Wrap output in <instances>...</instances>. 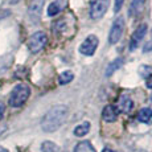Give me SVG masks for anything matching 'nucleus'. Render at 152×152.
<instances>
[{
  "instance_id": "nucleus-15",
  "label": "nucleus",
  "mask_w": 152,
  "mask_h": 152,
  "mask_svg": "<svg viewBox=\"0 0 152 152\" xmlns=\"http://www.w3.org/2000/svg\"><path fill=\"white\" fill-rule=\"evenodd\" d=\"M74 152H95V150H94V147L91 145V143L85 140V142H81V143H78V144L75 145Z\"/></svg>"
},
{
  "instance_id": "nucleus-13",
  "label": "nucleus",
  "mask_w": 152,
  "mask_h": 152,
  "mask_svg": "<svg viewBox=\"0 0 152 152\" xmlns=\"http://www.w3.org/2000/svg\"><path fill=\"white\" fill-rule=\"evenodd\" d=\"M138 119L142 123H147L151 124L152 123V110L148 107H144L138 113Z\"/></svg>"
},
{
  "instance_id": "nucleus-14",
  "label": "nucleus",
  "mask_w": 152,
  "mask_h": 152,
  "mask_svg": "<svg viewBox=\"0 0 152 152\" xmlns=\"http://www.w3.org/2000/svg\"><path fill=\"white\" fill-rule=\"evenodd\" d=\"M62 7H64V1H62V0H56V1H53L50 5H49L48 15H49V16H56V15H58L61 12Z\"/></svg>"
},
{
  "instance_id": "nucleus-7",
  "label": "nucleus",
  "mask_w": 152,
  "mask_h": 152,
  "mask_svg": "<svg viewBox=\"0 0 152 152\" xmlns=\"http://www.w3.org/2000/svg\"><path fill=\"white\" fill-rule=\"evenodd\" d=\"M98 37L94 36V34H90V36H87V39L83 41V44L80 46V52L85 56H91L94 54L95 49H97L98 46Z\"/></svg>"
},
{
  "instance_id": "nucleus-24",
  "label": "nucleus",
  "mask_w": 152,
  "mask_h": 152,
  "mask_svg": "<svg viewBox=\"0 0 152 152\" xmlns=\"http://www.w3.org/2000/svg\"><path fill=\"white\" fill-rule=\"evenodd\" d=\"M3 115H4V106H3V104H0V121H1Z\"/></svg>"
},
{
  "instance_id": "nucleus-27",
  "label": "nucleus",
  "mask_w": 152,
  "mask_h": 152,
  "mask_svg": "<svg viewBox=\"0 0 152 152\" xmlns=\"http://www.w3.org/2000/svg\"><path fill=\"white\" fill-rule=\"evenodd\" d=\"M0 152H8L5 148H3V147H0Z\"/></svg>"
},
{
  "instance_id": "nucleus-18",
  "label": "nucleus",
  "mask_w": 152,
  "mask_h": 152,
  "mask_svg": "<svg viewBox=\"0 0 152 152\" xmlns=\"http://www.w3.org/2000/svg\"><path fill=\"white\" fill-rule=\"evenodd\" d=\"M122 65H123V61H122V58H116L115 61H113V62H111L110 65L107 66V69H106V75H107V77H110V75L113 74V73L115 72L116 69L121 68Z\"/></svg>"
},
{
  "instance_id": "nucleus-6",
  "label": "nucleus",
  "mask_w": 152,
  "mask_h": 152,
  "mask_svg": "<svg viewBox=\"0 0 152 152\" xmlns=\"http://www.w3.org/2000/svg\"><path fill=\"white\" fill-rule=\"evenodd\" d=\"M123 31H124V20H123V17H118L113 23V27H111L110 36H109V42L110 44L118 42L121 40L122 34H123Z\"/></svg>"
},
{
  "instance_id": "nucleus-19",
  "label": "nucleus",
  "mask_w": 152,
  "mask_h": 152,
  "mask_svg": "<svg viewBox=\"0 0 152 152\" xmlns=\"http://www.w3.org/2000/svg\"><path fill=\"white\" fill-rule=\"evenodd\" d=\"M57 145L53 142H44L41 144V151L42 152H56Z\"/></svg>"
},
{
  "instance_id": "nucleus-20",
  "label": "nucleus",
  "mask_w": 152,
  "mask_h": 152,
  "mask_svg": "<svg viewBox=\"0 0 152 152\" xmlns=\"http://www.w3.org/2000/svg\"><path fill=\"white\" fill-rule=\"evenodd\" d=\"M152 72V66H140L139 68V74L142 77H148Z\"/></svg>"
},
{
  "instance_id": "nucleus-11",
  "label": "nucleus",
  "mask_w": 152,
  "mask_h": 152,
  "mask_svg": "<svg viewBox=\"0 0 152 152\" xmlns=\"http://www.w3.org/2000/svg\"><path fill=\"white\" fill-rule=\"evenodd\" d=\"M144 5H145V0H132L130 5V11H128L130 16L138 17L144 10Z\"/></svg>"
},
{
  "instance_id": "nucleus-22",
  "label": "nucleus",
  "mask_w": 152,
  "mask_h": 152,
  "mask_svg": "<svg viewBox=\"0 0 152 152\" xmlns=\"http://www.w3.org/2000/svg\"><path fill=\"white\" fill-rule=\"evenodd\" d=\"M147 87L152 89V74L150 75V77H147Z\"/></svg>"
},
{
  "instance_id": "nucleus-21",
  "label": "nucleus",
  "mask_w": 152,
  "mask_h": 152,
  "mask_svg": "<svg viewBox=\"0 0 152 152\" xmlns=\"http://www.w3.org/2000/svg\"><path fill=\"white\" fill-rule=\"evenodd\" d=\"M123 1L124 0H115V7H114V11L115 12H119L122 8V5H123Z\"/></svg>"
},
{
  "instance_id": "nucleus-23",
  "label": "nucleus",
  "mask_w": 152,
  "mask_h": 152,
  "mask_svg": "<svg viewBox=\"0 0 152 152\" xmlns=\"http://www.w3.org/2000/svg\"><path fill=\"white\" fill-rule=\"evenodd\" d=\"M5 131H7V126H0V136H1Z\"/></svg>"
},
{
  "instance_id": "nucleus-9",
  "label": "nucleus",
  "mask_w": 152,
  "mask_h": 152,
  "mask_svg": "<svg viewBox=\"0 0 152 152\" xmlns=\"http://www.w3.org/2000/svg\"><path fill=\"white\" fill-rule=\"evenodd\" d=\"M145 33H147V24L139 25L138 29H136V31L134 32V34L131 36V42H130V49L131 50H134V49L138 48L139 44L143 41V39H144Z\"/></svg>"
},
{
  "instance_id": "nucleus-5",
  "label": "nucleus",
  "mask_w": 152,
  "mask_h": 152,
  "mask_svg": "<svg viewBox=\"0 0 152 152\" xmlns=\"http://www.w3.org/2000/svg\"><path fill=\"white\" fill-rule=\"evenodd\" d=\"M109 0H93L90 3V17L93 20H99L109 8Z\"/></svg>"
},
{
  "instance_id": "nucleus-4",
  "label": "nucleus",
  "mask_w": 152,
  "mask_h": 152,
  "mask_svg": "<svg viewBox=\"0 0 152 152\" xmlns=\"http://www.w3.org/2000/svg\"><path fill=\"white\" fill-rule=\"evenodd\" d=\"M48 42V36L44 32H36L33 33L28 40V49L32 53H39L40 50H42L44 46Z\"/></svg>"
},
{
  "instance_id": "nucleus-26",
  "label": "nucleus",
  "mask_w": 152,
  "mask_h": 152,
  "mask_svg": "<svg viewBox=\"0 0 152 152\" xmlns=\"http://www.w3.org/2000/svg\"><path fill=\"white\" fill-rule=\"evenodd\" d=\"M20 0H10V3L11 4H16V3H19Z\"/></svg>"
},
{
  "instance_id": "nucleus-16",
  "label": "nucleus",
  "mask_w": 152,
  "mask_h": 152,
  "mask_svg": "<svg viewBox=\"0 0 152 152\" xmlns=\"http://www.w3.org/2000/svg\"><path fill=\"white\" fill-rule=\"evenodd\" d=\"M90 131V123L89 122H83L80 126L74 128V135L75 136H85Z\"/></svg>"
},
{
  "instance_id": "nucleus-8",
  "label": "nucleus",
  "mask_w": 152,
  "mask_h": 152,
  "mask_svg": "<svg viewBox=\"0 0 152 152\" xmlns=\"http://www.w3.org/2000/svg\"><path fill=\"white\" fill-rule=\"evenodd\" d=\"M44 7V0H32L28 7V15L33 23H37L41 16V11Z\"/></svg>"
},
{
  "instance_id": "nucleus-3",
  "label": "nucleus",
  "mask_w": 152,
  "mask_h": 152,
  "mask_svg": "<svg viewBox=\"0 0 152 152\" xmlns=\"http://www.w3.org/2000/svg\"><path fill=\"white\" fill-rule=\"evenodd\" d=\"M31 95V89L28 85L25 83H20L12 90L10 97V104L12 107H20L27 102V99Z\"/></svg>"
},
{
  "instance_id": "nucleus-10",
  "label": "nucleus",
  "mask_w": 152,
  "mask_h": 152,
  "mask_svg": "<svg viewBox=\"0 0 152 152\" xmlns=\"http://www.w3.org/2000/svg\"><path fill=\"white\" fill-rule=\"evenodd\" d=\"M132 107H134L132 99L128 97V95H121V98H119V101H118V109H119V111H121V113H123V114H128V113H131Z\"/></svg>"
},
{
  "instance_id": "nucleus-2",
  "label": "nucleus",
  "mask_w": 152,
  "mask_h": 152,
  "mask_svg": "<svg viewBox=\"0 0 152 152\" xmlns=\"http://www.w3.org/2000/svg\"><path fill=\"white\" fill-rule=\"evenodd\" d=\"M53 31L57 36L72 37L75 33V20L73 16H65L57 20L53 25Z\"/></svg>"
},
{
  "instance_id": "nucleus-17",
  "label": "nucleus",
  "mask_w": 152,
  "mask_h": 152,
  "mask_svg": "<svg viewBox=\"0 0 152 152\" xmlns=\"http://www.w3.org/2000/svg\"><path fill=\"white\" fill-rule=\"evenodd\" d=\"M73 78H74L73 72H70V70H65V72H62L60 74V77H58V82H60V85H66V83L72 82Z\"/></svg>"
},
{
  "instance_id": "nucleus-1",
  "label": "nucleus",
  "mask_w": 152,
  "mask_h": 152,
  "mask_svg": "<svg viewBox=\"0 0 152 152\" xmlns=\"http://www.w3.org/2000/svg\"><path fill=\"white\" fill-rule=\"evenodd\" d=\"M68 114H69V109L66 106H64V104L52 107L41 121L42 130L45 132H53V131L58 130L61 126L65 123Z\"/></svg>"
},
{
  "instance_id": "nucleus-12",
  "label": "nucleus",
  "mask_w": 152,
  "mask_h": 152,
  "mask_svg": "<svg viewBox=\"0 0 152 152\" xmlns=\"http://www.w3.org/2000/svg\"><path fill=\"white\" fill-rule=\"evenodd\" d=\"M102 118H103L106 122H109V123L115 122L116 118H118V110H116V107L111 106V104L106 106L103 109V113H102Z\"/></svg>"
},
{
  "instance_id": "nucleus-25",
  "label": "nucleus",
  "mask_w": 152,
  "mask_h": 152,
  "mask_svg": "<svg viewBox=\"0 0 152 152\" xmlns=\"http://www.w3.org/2000/svg\"><path fill=\"white\" fill-rule=\"evenodd\" d=\"M102 152H115V151H113V150H110V148H104Z\"/></svg>"
}]
</instances>
